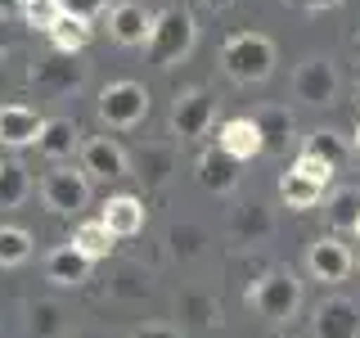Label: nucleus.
<instances>
[{
	"mask_svg": "<svg viewBox=\"0 0 360 338\" xmlns=\"http://www.w3.org/2000/svg\"><path fill=\"white\" fill-rule=\"evenodd\" d=\"M194 41H198L194 14H189L185 5H167V9H158V14H153V32H149L144 54H149V63H158V68H172L180 59H189Z\"/></svg>",
	"mask_w": 360,
	"mask_h": 338,
	"instance_id": "nucleus-1",
	"label": "nucleus"
},
{
	"mask_svg": "<svg viewBox=\"0 0 360 338\" xmlns=\"http://www.w3.org/2000/svg\"><path fill=\"white\" fill-rule=\"evenodd\" d=\"M221 68L230 82L239 86H257L275 73V41L262 37V32H234L230 41L221 45Z\"/></svg>",
	"mask_w": 360,
	"mask_h": 338,
	"instance_id": "nucleus-2",
	"label": "nucleus"
},
{
	"mask_svg": "<svg viewBox=\"0 0 360 338\" xmlns=\"http://www.w3.org/2000/svg\"><path fill=\"white\" fill-rule=\"evenodd\" d=\"M248 307H252L257 315H266V320H275V325L292 320V315L302 311V280L292 275L288 266L266 270V275L248 289Z\"/></svg>",
	"mask_w": 360,
	"mask_h": 338,
	"instance_id": "nucleus-3",
	"label": "nucleus"
},
{
	"mask_svg": "<svg viewBox=\"0 0 360 338\" xmlns=\"http://www.w3.org/2000/svg\"><path fill=\"white\" fill-rule=\"evenodd\" d=\"M149 104L153 99L140 82H108L99 90V122L112 131H131L149 118Z\"/></svg>",
	"mask_w": 360,
	"mask_h": 338,
	"instance_id": "nucleus-4",
	"label": "nucleus"
},
{
	"mask_svg": "<svg viewBox=\"0 0 360 338\" xmlns=\"http://www.w3.org/2000/svg\"><path fill=\"white\" fill-rule=\"evenodd\" d=\"M27 82H32V90H37V95H45V99H63V95H72V90L86 86V63L77 59V54L50 50V54H41V59L32 63Z\"/></svg>",
	"mask_w": 360,
	"mask_h": 338,
	"instance_id": "nucleus-5",
	"label": "nucleus"
},
{
	"mask_svg": "<svg viewBox=\"0 0 360 338\" xmlns=\"http://www.w3.org/2000/svg\"><path fill=\"white\" fill-rule=\"evenodd\" d=\"M212 122H217V99H212V90L189 86V90H180V95H176L167 127H172V135L185 144V140H202V135L212 131Z\"/></svg>",
	"mask_w": 360,
	"mask_h": 338,
	"instance_id": "nucleus-6",
	"label": "nucleus"
},
{
	"mask_svg": "<svg viewBox=\"0 0 360 338\" xmlns=\"http://www.w3.org/2000/svg\"><path fill=\"white\" fill-rule=\"evenodd\" d=\"M41 203L59 217H77L90 203V176L77 172V167H50L41 176Z\"/></svg>",
	"mask_w": 360,
	"mask_h": 338,
	"instance_id": "nucleus-7",
	"label": "nucleus"
},
{
	"mask_svg": "<svg viewBox=\"0 0 360 338\" xmlns=\"http://www.w3.org/2000/svg\"><path fill=\"white\" fill-rule=\"evenodd\" d=\"M292 99H302V104H311V108L333 104L338 99V68H333V59H324V54L302 59L297 73H292Z\"/></svg>",
	"mask_w": 360,
	"mask_h": 338,
	"instance_id": "nucleus-8",
	"label": "nucleus"
},
{
	"mask_svg": "<svg viewBox=\"0 0 360 338\" xmlns=\"http://www.w3.org/2000/svg\"><path fill=\"white\" fill-rule=\"evenodd\" d=\"M311 338H360V302L342 298H324L311 315Z\"/></svg>",
	"mask_w": 360,
	"mask_h": 338,
	"instance_id": "nucleus-9",
	"label": "nucleus"
},
{
	"mask_svg": "<svg viewBox=\"0 0 360 338\" xmlns=\"http://www.w3.org/2000/svg\"><path fill=\"white\" fill-rule=\"evenodd\" d=\"M82 172L95 180H122V176H131V154L117 140H108V135H90L82 144Z\"/></svg>",
	"mask_w": 360,
	"mask_h": 338,
	"instance_id": "nucleus-10",
	"label": "nucleus"
},
{
	"mask_svg": "<svg viewBox=\"0 0 360 338\" xmlns=\"http://www.w3.org/2000/svg\"><path fill=\"white\" fill-rule=\"evenodd\" d=\"M144 221H149V208L135 194H108L104 208H99V225H104L112 239H135L144 230Z\"/></svg>",
	"mask_w": 360,
	"mask_h": 338,
	"instance_id": "nucleus-11",
	"label": "nucleus"
},
{
	"mask_svg": "<svg viewBox=\"0 0 360 338\" xmlns=\"http://www.w3.org/2000/svg\"><path fill=\"white\" fill-rule=\"evenodd\" d=\"M149 32H153V14L140 5V0H117V5L108 9V37L117 45H149Z\"/></svg>",
	"mask_w": 360,
	"mask_h": 338,
	"instance_id": "nucleus-12",
	"label": "nucleus"
},
{
	"mask_svg": "<svg viewBox=\"0 0 360 338\" xmlns=\"http://www.w3.org/2000/svg\"><path fill=\"white\" fill-rule=\"evenodd\" d=\"M307 270L315 280H324V284H342L352 275V253H347V244L338 234H320L307 248Z\"/></svg>",
	"mask_w": 360,
	"mask_h": 338,
	"instance_id": "nucleus-13",
	"label": "nucleus"
},
{
	"mask_svg": "<svg viewBox=\"0 0 360 338\" xmlns=\"http://www.w3.org/2000/svg\"><path fill=\"white\" fill-rule=\"evenodd\" d=\"M194 176H198L202 189H212V194H234V189H239V163H234L225 149H217V144L194 158Z\"/></svg>",
	"mask_w": 360,
	"mask_h": 338,
	"instance_id": "nucleus-14",
	"label": "nucleus"
},
{
	"mask_svg": "<svg viewBox=\"0 0 360 338\" xmlns=\"http://www.w3.org/2000/svg\"><path fill=\"white\" fill-rule=\"evenodd\" d=\"M90 257L82 253V248H72V244H59V248H50L45 253V280H50L54 289H77V284H86L90 280Z\"/></svg>",
	"mask_w": 360,
	"mask_h": 338,
	"instance_id": "nucleus-15",
	"label": "nucleus"
},
{
	"mask_svg": "<svg viewBox=\"0 0 360 338\" xmlns=\"http://www.w3.org/2000/svg\"><path fill=\"white\" fill-rule=\"evenodd\" d=\"M41 113L32 104H0V144L5 149H27L41 135Z\"/></svg>",
	"mask_w": 360,
	"mask_h": 338,
	"instance_id": "nucleus-16",
	"label": "nucleus"
},
{
	"mask_svg": "<svg viewBox=\"0 0 360 338\" xmlns=\"http://www.w3.org/2000/svg\"><path fill=\"white\" fill-rule=\"evenodd\" d=\"M82 127L72 118H45L41 122V135H37V149L50 158V163H63V158L82 154Z\"/></svg>",
	"mask_w": 360,
	"mask_h": 338,
	"instance_id": "nucleus-17",
	"label": "nucleus"
},
{
	"mask_svg": "<svg viewBox=\"0 0 360 338\" xmlns=\"http://www.w3.org/2000/svg\"><path fill=\"white\" fill-rule=\"evenodd\" d=\"M217 149H225L234 163H248V158L266 154V144H262V131H257L252 118H230V122H221V131H217Z\"/></svg>",
	"mask_w": 360,
	"mask_h": 338,
	"instance_id": "nucleus-18",
	"label": "nucleus"
},
{
	"mask_svg": "<svg viewBox=\"0 0 360 338\" xmlns=\"http://www.w3.org/2000/svg\"><path fill=\"white\" fill-rule=\"evenodd\" d=\"M230 234L239 244H266L275 234V217H270L266 203H239L230 212Z\"/></svg>",
	"mask_w": 360,
	"mask_h": 338,
	"instance_id": "nucleus-19",
	"label": "nucleus"
},
{
	"mask_svg": "<svg viewBox=\"0 0 360 338\" xmlns=\"http://www.w3.org/2000/svg\"><path fill=\"white\" fill-rule=\"evenodd\" d=\"M172 172H176V149H172V144H144V149L131 158V176H140L144 189L167 185Z\"/></svg>",
	"mask_w": 360,
	"mask_h": 338,
	"instance_id": "nucleus-20",
	"label": "nucleus"
},
{
	"mask_svg": "<svg viewBox=\"0 0 360 338\" xmlns=\"http://www.w3.org/2000/svg\"><path fill=\"white\" fill-rule=\"evenodd\" d=\"M252 122H257V131H262L266 154H284L288 144H292V113H288L284 104H266V108H257V113H252Z\"/></svg>",
	"mask_w": 360,
	"mask_h": 338,
	"instance_id": "nucleus-21",
	"label": "nucleus"
},
{
	"mask_svg": "<svg viewBox=\"0 0 360 338\" xmlns=\"http://www.w3.org/2000/svg\"><path fill=\"white\" fill-rule=\"evenodd\" d=\"M149 293H153V280H149V270H144L140 262H117V266H112L108 298H117V302H144Z\"/></svg>",
	"mask_w": 360,
	"mask_h": 338,
	"instance_id": "nucleus-22",
	"label": "nucleus"
},
{
	"mask_svg": "<svg viewBox=\"0 0 360 338\" xmlns=\"http://www.w3.org/2000/svg\"><path fill=\"white\" fill-rule=\"evenodd\" d=\"M27 194H32V172L18 158H0V212L22 208Z\"/></svg>",
	"mask_w": 360,
	"mask_h": 338,
	"instance_id": "nucleus-23",
	"label": "nucleus"
},
{
	"mask_svg": "<svg viewBox=\"0 0 360 338\" xmlns=\"http://www.w3.org/2000/svg\"><path fill=\"white\" fill-rule=\"evenodd\" d=\"M324 217H329L333 234L356 230V225H360V185H342V189H333L329 203H324Z\"/></svg>",
	"mask_w": 360,
	"mask_h": 338,
	"instance_id": "nucleus-24",
	"label": "nucleus"
},
{
	"mask_svg": "<svg viewBox=\"0 0 360 338\" xmlns=\"http://www.w3.org/2000/svg\"><path fill=\"white\" fill-rule=\"evenodd\" d=\"M279 199H284L292 212H307V208H315V203L324 199V185H315V180L297 176V172L288 167V172L279 176Z\"/></svg>",
	"mask_w": 360,
	"mask_h": 338,
	"instance_id": "nucleus-25",
	"label": "nucleus"
},
{
	"mask_svg": "<svg viewBox=\"0 0 360 338\" xmlns=\"http://www.w3.org/2000/svg\"><path fill=\"white\" fill-rule=\"evenodd\" d=\"M68 244L82 248L90 262H108V253L117 248V244H112V234L104 230V225H99V217H95V221H82V225L72 230V239H68Z\"/></svg>",
	"mask_w": 360,
	"mask_h": 338,
	"instance_id": "nucleus-26",
	"label": "nucleus"
},
{
	"mask_svg": "<svg viewBox=\"0 0 360 338\" xmlns=\"http://www.w3.org/2000/svg\"><path fill=\"white\" fill-rule=\"evenodd\" d=\"M50 45H54L59 54H82L86 45H90V23L63 14L59 23H54V32H50Z\"/></svg>",
	"mask_w": 360,
	"mask_h": 338,
	"instance_id": "nucleus-27",
	"label": "nucleus"
},
{
	"mask_svg": "<svg viewBox=\"0 0 360 338\" xmlns=\"http://www.w3.org/2000/svg\"><path fill=\"white\" fill-rule=\"evenodd\" d=\"M302 154L320 158V163H329L333 172H338V167L347 163V140H342L338 131H324V127H320V131H311V135H307V144H302Z\"/></svg>",
	"mask_w": 360,
	"mask_h": 338,
	"instance_id": "nucleus-28",
	"label": "nucleus"
},
{
	"mask_svg": "<svg viewBox=\"0 0 360 338\" xmlns=\"http://www.w3.org/2000/svg\"><path fill=\"white\" fill-rule=\"evenodd\" d=\"M63 307L59 302H50V298H41V302H32L27 307V330L37 334V338H59L63 334Z\"/></svg>",
	"mask_w": 360,
	"mask_h": 338,
	"instance_id": "nucleus-29",
	"label": "nucleus"
},
{
	"mask_svg": "<svg viewBox=\"0 0 360 338\" xmlns=\"http://www.w3.org/2000/svg\"><path fill=\"white\" fill-rule=\"evenodd\" d=\"M180 320H194L202 330H217L221 325V302L212 293H185L180 298Z\"/></svg>",
	"mask_w": 360,
	"mask_h": 338,
	"instance_id": "nucleus-30",
	"label": "nucleus"
},
{
	"mask_svg": "<svg viewBox=\"0 0 360 338\" xmlns=\"http://www.w3.org/2000/svg\"><path fill=\"white\" fill-rule=\"evenodd\" d=\"M32 257V234L22 225H0V266L14 270Z\"/></svg>",
	"mask_w": 360,
	"mask_h": 338,
	"instance_id": "nucleus-31",
	"label": "nucleus"
},
{
	"mask_svg": "<svg viewBox=\"0 0 360 338\" xmlns=\"http://www.w3.org/2000/svg\"><path fill=\"white\" fill-rule=\"evenodd\" d=\"M59 18H63L59 0H27V5H22V23H27L32 32H45V37L54 32V23H59Z\"/></svg>",
	"mask_w": 360,
	"mask_h": 338,
	"instance_id": "nucleus-32",
	"label": "nucleus"
},
{
	"mask_svg": "<svg viewBox=\"0 0 360 338\" xmlns=\"http://www.w3.org/2000/svg\"><path fill=\"white\" fill-rule=\"evenodd\" d=\"M167 248H172V257H180V262H194L202 253V230L198 225H172L167 230Z\"/></svg>",
	"mask_w": 360,
	"mask_h": 338,
	"instance_id": "nucleus-33",
	"label": "nucleus"
},
{
	"mask_svg": "<svg viewBox=\"0 0 360 338\" xmlns=\"http://www.w3.org/2000/svg\"><path fill=\"white\" fill-rule=\"evenodd\" d=\"M292 172L307 176V180H315V185H324V189H329L333 176H338L329 163H320V158H311V154H297V158H292Z\"/></svg>",
	"mask_w": 360,
	"mask_h": 338,
	"instance_id": "nucleus-34",
	"label": "nucleus"
},
{
	"mask_svg": "<svg viewBox=\"0 0 360 338\" xmlns=\"http://www.w3.org/2000/svg\"><path fill=\"white\" fill-rule=\"evenodd\" d=\"M63 5V14H72V18H99V14H108L112 9V0H59Z\"/></svg>",
	"mask_w": 360,
	"mask_h": 338,
	"instance_id": "nucleus-35",
	"label": "nucleus"
},
{
	"mask_svg": "<svg viewBox=\"0 0 360 338\" xmlns=\"http://www.w3.org/2000/svg\"><path fill=\"white\" fill-rule=\"evenodd\" d=\"M131 338H185L180 325H140V330H131Z\"/></svg>",
	"mask_w": 360,
	"mask_h": 338,
	"instance_id": "nucleus-36",
	"label": "nucleus"
},
{
	"mask_svg": "<svg viewBox=\"0 0 360 338\" xmlns=\"http://www.w3.org/2000/svg\"><path fill=\"white\" fill-rule=\"evenodd\" d=\"M292 5L297 9H338L342 0H292Z\"/></svg>",
	"mask_w": 360,
	"mask_h": 338,
	"instance_id": "nucleus-37",
	"label": "nucleus"
},
{
	"mask_svg": "<svg viewBox=\"0 0 360 338\" xmlns=\"http://www.w3.org/2000/svg\"><path fill=\"white\" fill-rule=\"evenodd\" d=\"M9 50V18H0V54Z\"/></svg>",
	"mask_w": 360,
	"mask_h": 338,
	"instance_id": "nucleus-38",
	"label": "nucleus"
},
{
	"mask_svg": "<svg viewBox=\"0 0 360 338\" xmlns=\"http://www.w3.org/2000/svg\"><path fill=\"white\" fill-rule=\"evenodd\" d=\"M9 90V68H5V54H0V95Z\"/></svg>",
	"mask_w": 360,
	"mask_h": 338,
	"instance_id": "nucleus-39",
	"label": "nucleus"
},
{
	"mask_svg": "<svg viewBox=\"0 0 360 338\" xmlns=\"http://www.w3.org/2000/svg\"><path fill=\"white\" fill-rule=\"evenodd\" d=\"M14 9H22L18 0H0V18H9V14H14Z\"/></svg>",
	"mask_w": 360,
	"mask_h": 338,
	"instance_id": "nucleus-40",
	"label": "nucleus"
},
{
	"mask_svg": "<svg viewBox=\"0 0 360 338\" xmlns=\"http://www.w3.org/2000/svg\"><path fill=\"white\" fill-rule=\"evenodd\" d=\"M202 5H207V9H230L234 0H202Z\"/></svg>",
	"mask_w": 360,
	"mask_h": 338,
	"instance_id": "nucleus-41",
	"label": "nucleus"
},
{
	"mask_svg": "<svg viewBox=\"0 0 360 338\" xmlns=\"http://www.w3.org/2000/svg\"><path fill=\"white\" fill-rule=\"evenodd\" d=\"M352 50H356V59H360V27L352 32Z\"/></svg>",
	"mask_w": 360,
	"mask_h": 338,
	"instance_id": "nucleus-42",
	"label": "nucleus"
},
{
	"mask_svg": "<svg viewBox=\"0 0 360 338\" xmlns=\"http://www.w3.org/2000/svg\"><path fill=\"white\" fill-rule=\"evenodd\" d=\"M77 338H104V334H77Z\"/></svg>",
	"mask_w": 360,
	"mask_h": 338,
	"instance_id": "nucleus-43",
	"label": "nucleus"
},
{
	"mask_svg": "<svg viewBox=\"0 0 360 338\" xmlns=\"http://www.w3.org/2000/svg\"><path fill=\"white\" fill-rule=\"evenodd\" d=\"M356 149H360V122H356Z\"/></svg>",
	"mask_w": 360,
	"mask_h": 338,
	"instance_id": "nucleus-44",
	"label": "nucleus"
},
{
	"mask_svg": "<svg viewBox=\"0 0 360 338\" xmlns=\"http://www.w3.org/2000/svg\"><path fill=\"white\" fill-rule=\"evenodd\" d=\"M356 99H360V82H356Z\"/></svg>",
	"mask_w": 360,
	"mask_h": 338,
	"instance_id": "nucleus-45",
	"label": "nucleus"
},
{
	"mask_svg": "<svg viewBox=\"0 0 360 338\" xmlns=\"http://www.w3.org/2000/svg\"><path fill=\"white\" fill-rule=\"evenodd\" d=\"M18 5H27V0H18Z\"/></svg>",
	"mask_w": 360,
	"mask_h": 338,
	"instance_id": "nucleus-46",
	"label": "nucleus"
},
{
	"mask_svg": "<svg viewBox=\"0 0 360 338\" xmlns=\"http://www.w3.org/2000/svg\"><path fill=\"white\" fill-rule=\"evenodd\" d=\"M356 234H360V225H356Z\"/></svg>",
	"mask_w": 360,
	"mask_h": 338,
	"instance_id": "nucleus-47",
	"label": "nucleus"
}]
</instances>
